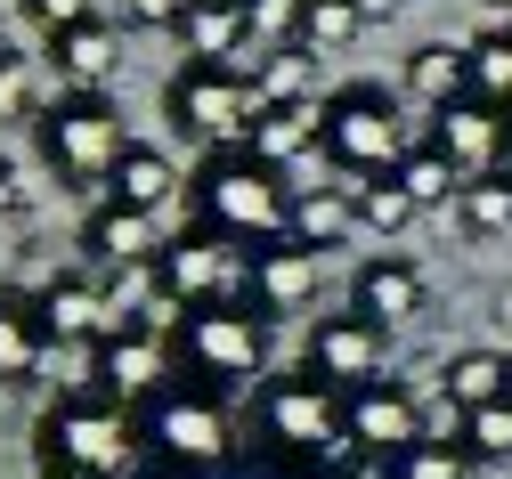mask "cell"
Listing matches in <instances>:
<instances>
[{"label": "cell", "instance_id": "obj_1", "mask_svg": "<svg viewBox=\"0 0 512 479\" xmlns=\"http://www.w3.org/2000/svg\"><path fill=\"white\" fill-rule=\"evenodd\" d=\"M252 431L285 463H358L350 455V398L317 374H269L252 390Z\"/></svg>", "mask_w": 512, "mask_h": 479}, {"label": "cell", "instance_id": "obj_2", "mask_svg": "<svg viewBox=\"0 0 512 479\" xmlns=\"http://www.w3.org/2000/svg\"><path fill=\"white\" fill-rule=\"evenodd\" d=\"M196 228H212L228 244H261V252L285 244L293 236V187H285V171L252 163L244 147L212 155L204 179H196Z\"/></svg>", "mask_w": 512, "mask_h": 479}, {"label": "cell", "instance_id": "obj_3", "mask_svg": "<svg viewBox=\"0 0 512 479\" xmlns=\"http://www.w3.org/2000/svg\"><path fill=\"white\" fill-rule=\"evenodd\" d=\"M33 455H41V471H90V479H114V471L139 463V431H131V415H122V406L74 390V398H57L49 415H41Z\"/></svg>", "mask_w": 512, "mask_h": 479}, {"label": "cell", "instance_id": "obj_4", "mask_svg": "<svg viewBox=\"0 0 512 479\" xmlns=\"http://www.w3.org/2000/svg\"><path fill=\"white\" fill-rule=\"evenodd\" d=\"M326 163L342 179H391L407 163V122H399V98L374 90V82H350L326 98Z\"/></svg>", "mask_w": 512, "mask_h": 479}, {"label": "cell", "instance_id": "obj_5", "mask_svg": "<svg viewBox=\"0 0 512 479\" xmlns=\"http://www.w3.org/2000/svg\"><path fill=\"white\" fill-rule=\"evenodd\" d=\"M33 139H41V163L66 179V187H106L114 163H122V114L106 98H57L41 122H33Z\"/></svg>", "mask_w": 512, "mask_h": 479}, {"label": "cell", "instance_id": "obj_6", "mask_svg": "<svg viewBox=\"0 0 512 479\" xmlns=\"http://www.w3.org/2000/svg\"><path fill=\"white\" fill-rule=\"evenodd\" d=\"M187 374L204 390H236V382H269V317L261 309H196L179 325Z\"/></svg>", "mask_w": 512, "mask_h": 479}, {"label": "cell", "instance_id": "obj_7", "mask_svg": "<svg viewBox=\"0 0 512 479\" xmlns=\"http://www.w3.org/2000/svg\"><path fill=\"white\" fill-rule=\"evenodd\" d=\"M163 114L179 130H196V139L212 147H244L252 122H261V90H252V74H236V65H179L171 90H163Z\"/></svg>", "mask_w": 512, "mask_h": 479}, {"label": "cell", "instance_id": "obj_8", "mask_svg": "<svg viewBox=\"0 0 512 479\" xmlns=\"http://www.w3.org/2000/svg\"><path fill=\"white\" fill-rule=\"evenodd\" d=\"M382 358H391V333L350 309V317H317V325H309V366H301V374H317L326 390L358 398V390L382 382Z\"/></svg>", "mask_w": 512, "mask_h": 479}, {"label": "cell", "instance_id": "obj_9", "mask_svg": "<svg viewBox=\"0 0 512 479\" xmlns=\"http://www.w3.org/2000/svg\"><path fill=\"white\" fill-rule=\"evenodd\" d=\"M147 431H155V447H163L171 463H187V471H220L228 447H236V431H228V415H220L212 390H163L155 415H147Z\"/></svg>", "mask_w": 512, "mask_h": 479}, {"label": "cell", "instance_id": "obj_10", "mask_svg": "<svg viewBox=\"0 0 512 479\" xmlns=\"http://www.w3.org/2000/svg\"><path fill=\"white\" fill-rule=\"evenodd\" d=\"M407 447H423V406L399 390V382H374L350 398V455H374V463H399Z\"/></svg>", "mask_w": 512, "mask_h": 479}, {"label": "cell", "instance_id": "obj_11", "mask_svg": "<svg viewBox=\"0 0 512 479\" xmlns=\"http://www.w3.org/2000/svg\"><path fill=\"white\" fill-rule=\"evenodd\" d=\"M33 309H41V333L57 341V350H98V341L114 333V309H106L98 277H49L33 293Z\"/></svg>", "mask_w": 512, "mask_h": 479}, {"label": "cell", "instance_id": "obj_12", "mask_svg": "<svg viewBox=\"0 0 512 479\" xmlns=\"http://www.w3.org/2000/svg\"><path fill=\"white\" fill-rule=\"evenodd\" d=\"M90 382L98 390H114V398H163V382H171V341H155V333H106L98 350H90Z\"/></svg>", "mask_w": 512, "mask_h": 479}, {"label": "cell", "instance_id": "obj_13", "mask_svg": "<svg viewBox=\"0 0 512 479\" xmlns=\"http://www.w3.org/2000/svg\"><path fill=\"white\" fill-rule=\"evenodd\" d=\"M431 147L456 163L464 179H496V155H504V122H496V106H480V98H456L447 114H431Z\"/></svg>", "mask_w": 512, "mask_h": 479}, {"label": "cell", "instance_id": "obj_14", "mask_svg": "<svg viewBox=\"0 0 512 479\" xmlns=\"http://www.w3.org/2000/svg\"><path fill=\"white\" fill-rule=\"evenodd\" d=\"M423 301H431L423 268H415V260H391V252H382V260H366L358 277H350V309H358V317H374L382 333H391V325H407V317H423Z\"/></svg>", "mask_w": 512, "mask_h": 479}, {"label": "cell", "instance_id": "obj_15", "mask_svg": "<svg viewBox=\"0 0 512 479\" xmlns=\"http://www.w3.org/2000/svg\"><path fill=\"white\" fill-rule=\"evenodd\" d=\"M309 293H317V252H301L293 236L252 252V309L261 317H293V309H309Z\"/></svg>", "mask_w": 512, "mask_h": 479}, {"label": "cell", "instance_id": "obj_16", "mask_svg": "<svg viewBox=\"0 0 512 479\" xmlns=\"http://www.w3.org/2000/svg\"><path fill=\"white\" fill-rule=\"evenodd\" d=\"M114 33L106 25H82V33H57L49 41V74H57V98H106L114 82Z\"/></svg>", "mask_w": 512, "mask_h": 479}, {"label": "cell", "instance_id": "obj_17", "mask_svg": "<svg viewBox=\"0 0 512 479\" xmlns=\"http://www.w3.org/2000/svg\"><path fill=\"white\" fill-rule=\"evenodd\" d=\"M106 203H122V212H171L179 203V163L163 155V147H122V163H114V179H106Z\"/></svg>", "mask_w": 512, "mask_h": 479}, {"label": "cell", "instance_id": "obj_18", "mask_svg": "<svg viewBox=\"0 0 512 479\" xmlns=\"http://www.w3.org/2000/svg\"><path fill=\"white\" fill-rule=\"evenodd\" d=\"M309 147H326V106H269L244 139V155L269 163V171H293Z\"/></svg>", "mask_w": 512, "mask_h": 479}, {"label": "cell", "instance_id": "obj_19", "mask_svg": "<svg viewBox=\"0 0 512 479\" xmlns=\"http://www.w3.org/2000/svg\"><path fill=\"white\" fill-rule=\"evenodd\" d=\"M439 398H447V415H480V406H504L512 398V374H504V358L496 350H464V358H447L439 366Z\"/></svg>", "mask_w": 512, "mask_h": 479}, {"label": "cell", "instance_id": "obj_20", "mask_svg": "<svg viewBox=\"0 0 512 479\" xmlns=\"http://www.w3.org/2000/svg\"><path fill=\"white\" fill-rule=\"evenodd\" d=\"M82 244H90L106 268H147V260H163L155 220H147V212H122V203H98L90 228H82Z\"/></svg>", "mask_w": 512, "mask_h": 479}, {"label": "cell", "instance_id": "obj_21", "mask_svg": "<svg viewBox=\"0 0 512 479\" xmlns=\"http://www.w3.org/2000/svg\"><path fill=\"white\" fill-rule=\"evenodd\" d=\"M49 366V333H41V309L25 293L0 285V382H33Z\"/></svg>", "mask_w": 512, "mask_h": 479}, {"label": "cell", "instance_id": "obj_22", "mask_svg": "<svg viewBox=\"0 0 512 479\" xmlns=\"http://www.w3.org/2000/svg\"><path fill=\"white\" fill-rule=\"evenodd\" d=\"M342 236H358V195L350 187H301L293 195V244L301 252H334Z\"/></svg>", "mask_w": 512, "mask_h": 479}, {"label": "cell", "instance_id": "obj_23", "mask_svg": "<svg viewBox=\"0 0 512 479\" xmlns=\"http://www.w3.org/2000/svg\"><path fill=\"white\" fill-rule=\"evenodd\" d=\"M407 90L431 106V114H447L456 98H472V49H447V41H423L415 57H407Z\"/></svg>", "mask_w": 512, "mask_h": 479}, {"label": "cell", "instance_id": "obj_24", "mask_svg": "<svg viewBox=\"0 0 512 479\" xmlns=\"http://www.w3.org/2000/svg\"><path fill=\"white\" fill-rule=\"evenodd\" d=\"M252 90H261V114H269V106H317V57H309L301 41L252 57Z\"/></svg>", "mask_w": 512, "mask_h": 479}, {"label": "cell", "instance_id": "obj_25", "mask_svg": "<svg viewBox=\"0 0 512 479\" xmlns=\"http://www.w3.org/2000/svg\"><path fill=\"white\" fill-rule=\"evenodd\" d=\"M456 228H464V236H512V179H504V171H496V179H464Z\"/></svg>", "mask_w": 512, "mask_h": 479}, {"label": "cell", "instance_id": "obj_26", "mask_svg": "<svg viewBox=\"0 0 512 479\" xmlns=\"http://www.w3.org/2000/svg\"><path fill=\"white\" fill-rule=\"evenodd\" d=\"M391 179H399V187L415 195V212H423V203H456V195H464V171L447 163V155H439L431 139H423V147H407V163H399Z\"/></svg>", "mask_w": 512, "mask_h": 479}, {"label": "cell", "instance_id": "obj_27", "mask_svg": "<svg viewBox=\"0 0 512 479\" xmlns=\"http://www.w3.org/2000/svg\"><path fill=\"white\" fill-rule=\"evenodd\" d=\"M472 98L480 106H512V33H480L472 41Z\"/></svg>", "mask_w": 512, "mask_h": 479}, {"label": "cell", "instance_id": "obj_28", "mask_svg": "<svg viewBox=\"0 0 512 479\" xmlns=\"http://www.w3.org/2000/svg\"><path fill=\"white\" fill-rule=\"evenodd\" d=\"M366 25H358V9H350V0H309V9H301V49L309 57H334V49H350Z\"/></svg>", "mask_w": 512, "mask_h": 479}, {"label": "cell", "instance_id": "obj_29", "mask_svg": "<svg viewBox=\"0 0 512 479\" xmlns=\"http://www.w3.org/2000/svg\"><path fill=\"white\" fill-rule=\"evenodd\" d=\"M350 195H358V228H374V236H399L415 220V195L399 179H358Z\"/></svg>", "mask_w": 512, "mask_h": 479}, {"label": "cell", "instance_id": "obj_30", "mask_svg": "<svg viewBox=\"0 0 512 479\" xmlns=\"http://www.w3.org/2000/svg\"><path fill=\"white\" fill-rule=\"evenodd\" d=\"M456 439H464L472 463H512V398H504V406H480V415H464Z\"/></svg>", "mask_w": 512, "mask_h": 479}, {"label": "cell", "instance_id": "obj_31", "mask_svg": "<svg viewBox=\"0 0 512 479\" xmlns=\"http://www.w3.org/2000/svg\"><path fill=\"white\" fill-rule=\"evenodd\" d=\"M391 471H399V479H472V455H464V439H423V447H407Z\"/></svg>", "mask_w": 512, "mask_h": 479}, {"label": "cell", "instance_id": "obj_32", "mask_svg": "<svg viewBox=\"0 0 512 479\" xmlns=\"http://www.w3.org/2000/svg\"><path fill=\"white\" fill-rule=\"evenodd\" d=\"M17 9L41 25V41H57V33H82V25H98V0H17Z\"/></svg>", "mask_w": 512, "mask_h": 479}, {"label": "cell", "instance_id": "obj_33", "mask_svg": "<svg viewBox=\"0 0 512 479\" xmlns=\"http://www.w3.org/2000/svg\"><path fill=\"white\" fill-rule=\"evenodd\" d=\"M196 0H122V25L131 33H179Z\"/></svg>", "mask_w": 512, "mask_h": 479}, {"label": "cell", "instance_id": "obj_34", "mask_svg": "<svg viewBox=\"0 0 512 479\" xmlns=\"http://www.w3.org/2000/svg\"><path fill=\"white\" fill-rule=\"evenodd\" d=\"M33 114V74H25V57L9 49L0 57V122H25Z\"/></svg>", "mask_w": 512, "mask_h": 479}, {"label": "cell", "instance_id": "obj_35", "mask_svg": "<svg viewBox=\"0 0 512 479\" xmlns=\"http://www.w3.org/2000/svg\"><path fill=\"white\" fill-rule=\"evenodd\" d=\"M25 203H33V187H25V171H17L9 155H0V220H9V212H25Z\"/></svg>", "mask_w": 512, "mask_h": 479}, {"label": "cell", "instance_id": "obj_36", "mask_svg": "<svg viewBox=\"0 0 512 479\" xmlns=\"http://www.w3.org/2000/svg\"><path fill=\"white\" fill-rule=\"evenodd\" d=\"M350 9H358V25H391V17H399V0H350Z\"/></svg>", "mask_w": 512, "mask_h": 479}, {"label": "cell", "instance_id": "obj_37", "mask_svg": "<svg viewBox=\"0 0 512 479\" xmlns=\"http://www.w3.org/2000/svg\"><path fill=\"white\" fill-rule=\"evenodd\" d=\"M342 479H399L391 463H374V455H358V463H342Z\"/></svg>", "mask_w": 512, "mask_h": 479}, {"label": "cell", "instance_id": "obj_38", "mask_svg": "<svg viewBox=\"0 0 512 479\" xmlns=\"http://www.w3.org/2000/svg\"><path fill=\"white\" fill-rule=\"evenodd\" d=\"M41 479H90V471H41Z\"/></svg>", "mask_w": 512, "mask_h": 479}, {"label": "cell", "instance_id": "obj_39", "mask_svg": "<svg viewBox=\"0 0 512 479\" xmlns=\"http://www.w3.org/2000/svg\"><path fill=\"white\" fill-rule=\"evenodd\" d=\"M0 57H9V25H0Z\"/></svg>", "mask_w": 512, "mask_h": 479}, {"label": "cell", "instance_id": "obj_40", "mask_svg": "<svg viewBox=\"0 0 512 479\" xmlns=\"http://www.w3.org/2000/svg\"><path fill=\"white\" fill-rule=\"evenodd\" d=\"M504 374H512V350H504Z\"/></svg>", "mask_w": 512, "mask_h": 479}, {"label": "cell", "instance_id": "obj_41", "mask_svg": "<svg viewBox=\"0 0 512 479\" xmlns=\"http://www.w3.org/2000/svg\"><path fill=\"white\" fill-rule=\"evenodd\" d=\"M496 9H512V0H496Z\"/></svg>", "mask_w": 512, "mask_h": 479}]
</instances>
